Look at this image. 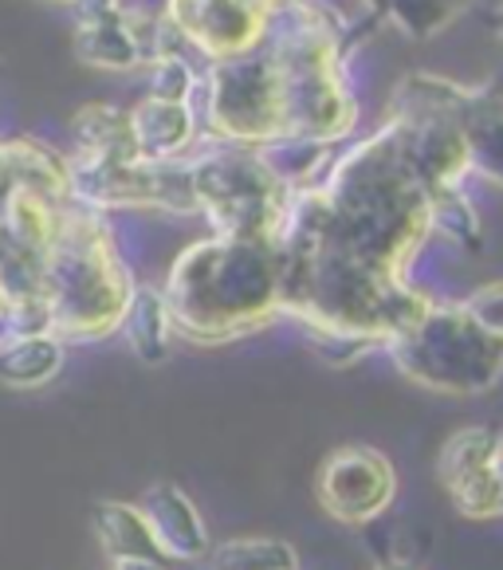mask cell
<instances>
[{
	"instance_id": "ac0fdd59",
	"label": "cell",
	"mask_w": 503,
	"mask_h": 570,
	"mask_svg": "<svg viewBox=\"0 0 503 570\" xmlns=\"http://www.w3.org/2000/svg\"><path fill=\"white\" fill-rule=\"evenodd\" d=\"M377 20H389L410 40H433L441 28H448L472 0H362Z\"/></svg>"
},
{
	"instance_id": "e0dca14e",
	"label": "cell",
	"mask_w": 503,
	"mask_h": 570,
	"mask_svg": "<svg viewBox=\"0 0 503 570\" xmlns=\"http://www.w3.org/2000/svg\"><path fill=\"white\" fill-rule=\"evenodd\" d=\"M63 338L59 335H28L17 338L0 351V382L17 390H36L48 386L51 377L63 370Z\"/></svg>"
},
{
	"instance_id": "9a60e30c",
	"label": "cell",
	"mask_w": 503,
	"mask_h": 570,
	"mask_svg": "<svg viewBox=\"0 0 503 570\" xmlns=\"http://www.w3.org/2000/svg\"><path fill=\"white\" fill-rule=\"evenodd\" d=\"M91 523H95V539H99L102 554H107L110 562H130V559L166 562L138 503H122V500L95 503Z\"/></svg>"
},
{
	"instance_id": "7402d4cb",
	"label": "cell",
	"mask_w": 503,
	"mask_h": 570,
	"mask_svg": "<svg viewBox=\"0 0 503 570\" xmlns=\"http://www.w3.org/2000/svg\"><path fill=\"white\" fill-rule=\"evenodd\" d=\"M197 91V71L185 56H169L150 63V95L166 102H189Z\"/></svg>"
},
{
	"instance_id": "2e32d148",
	"label": "cell",
	"mask_w": 503,
	"mask_h": 570,
	"mask_svg": "<svg viewBox=\"0 0 503 570\" xmlns=\"http://www.w3.org/2000/svg\"><path fill=\"white\" fill-rule=\"evenodd\" d=\"M118 331L126 335V343H130L138 362L161 366L169 358V346H174V320H169L166 295L150 284H138Z\"/></svg>"
},
{
	"instance_id": "603a6c76",
	"label": "cell",
	"mask_w": 503,
	"mask_h": 570,
	"mask_svg": "<svg viewBox=\"0 0 503 570\" xmlns=\"http://www.w3.org/2000/svg\"><path fill=\"white\" fill-rule=\"evenodd\" d=\"M303 331H307V346H310V351L319 354L323 362H331V366H351V362H358L366 351L382 346L377 338L346 335V331H327V327H303Z\"/></svg>"
},
{
	"instance_id": "5bb4252c",
	"label": "cell",
	"mask_w": 503,
	"mask_h": 570,
	"mask_svg": "<svg viewBox=\"0 0 503 570\" xmlns=\"http://www.w3.org/2000/svg\"><path fill=\"white\" fill-rule=\"evenodd\" d=\"M71 135H76V158L95 161H138L135 126H130V110L115 107V102H91L71 118Z\"/></svg>"
},
{
	"instance_id": "4316f807",
	"label": "cell",
	"mask_w": 503,
	"mask_h": 570,
	"mask_svg": "<svg viewBox=\"0 0 503 570\" xmlns=\"http://www.w3.org/2000/svg\"><path fill=\"white\" fill-rule=\"evenodd\" d=\"M487 24H492V32H495V36H500V40H503V4H500V9L492 12V17H487Z\"/></svg>"
},
{
	"instance_id": "d4e9b609",
	"label": "cell",
	"mask_w": 503,
	"mask_h": 570,
	"mask_svg": "<svg viewBox=\"0 0 503 570\" xmlns=\"http://www.w3.org/2000/svg\"><path fill=\"white\" fill-rule=\"evenodd\" d=\"M76 28H91V24H115L126 17L122 0H76Z\"/></svg>"
},
{
	"instance_id": "277c9868",
	"label": "cell",
	"mask_w": 503,
	"mask_h": 570,
	"mask_svg": "<svg viewBox=\"0 0 503 570\" xmlns=\"http://www.w3.org/2000/svg\"><path fill=\"white\" fill-rule=\"evenodd\" d=\"M135 287V276L118 256L102 213L71 202L63 233L43 261V303L51 315V335L63 343H95L118 331Z\"/></svg>"
},
{
	"instance_id": "f1b7e54d",
	"label": "cell",
	"mask_w": 503,
	"mask_h": 570,
	"mask_svg": "<svg viewBox=\"0 0 503 570\" xmlns=\"http://www.w3.org/2000/svg\"><path fill=\"white\" fill-rule=\"evenodd\" d=\"M495 476H500V492H503V453H500V461H495Z\"/></svg>"
},
{
	"instance_id": "3957f363",
	"label": "cell",
	"mask_w": 503,
	"mask_h": 570,
	"mask_svg": "<svg viewBox=\"0 0 503 570\" xmlns=\"http://www.w3.org/2000/svg\"><path fill=\"white\" fill-rule=\"evenodd\" d=\"M346 28L323 0H284L268 20L264 48L284 76L287 138L335 146L358 122V102L343 71Z\"/></svg>"
},
{
	"instance_id": "cb8c5ba5",
	"label": "cell",
	"mask_w": 503,
	"mask_h": 570,
	"mask_svg": "<svg viewBox=\"0 0 503 570\" xmlns=\"http://www.w3.org/2000/svg\"><path fill=\"white\" fill-rule=\"evenodd\" d=\"M461 307L469 311L472 323H480V327H484L487 335L503 338V279L476 287V292H472L469 299L461 303Z\"/></svg>"
},
{
	"instance_id": "6da1fadb",
	"label": "cell",
	"mask_w": 503,
	"mask_h": 570,
	"mask_svg": "<svg viewBox=\"0 0 503 570\" xmlns=\"http://www.w3.org/2000/svg\"><path fill=\"white\" fill-rule=\"evenodd\" d=\"M323 189L331 202V225L319 252H338L369 272L405 279L410 261L433 233V217L425 185L413 174L394 126L382 122L374 135L338 154L323 177Z\"/></svg>"
},
{
	"instance_id": "30bf717a",
	"label": "cell",
	"mask_w": 503,
	"mask_h": 570,
	"mask_svg": "<svg viewBox=\"0 0 503 570\" xmlns=\"http://www.w3.org/2000/svg\"><path fill=\"white\" fill-rule=\"evenodd\" d=\"M503 453V436L495 429L472 425L456 429L436 456V480L448 492L453 508L469 520L503 515V492L495 476V461Z\"/></svg>"
},
{
	"instance_id": "83f0119b",
	"label": "cell",
	"mask_w": 503,
	"mask_h": 570,
	"mask_svg": "<svg viewBox=\"0 0 503 570\" xmlns=\"http://www.w3.org/2000/svg\"><path fill=\"white\" fill-rule=\"evenodd\" d=\"M374 570H417V567H410V562H386V567H374Z\"/></svg>"
},
{
	"instance_id": "8992f818",
	"label": "cell",
	"mask_w": 503,
	"mask_h": 570,
	"mask_svg": "<svg viewBox=\"0 0 503 570\" xmlns=\"http://www.w3.org/2000/svg\"><path fill=\"white\" fill-rule=\"evenodd\" d=\"M197 213H205L217 236L260 240L276 248V233L287 213V189L260 150L217 142L201 158L189 161Z\"/></svg>"
},
{
	"instance_id": "52a82bcc",
	"label": "cell",
	"mask_w": 503,
	"mask_h": 570,
	"mask_svg": "<svg viewBox=\"0 0 503 570\" xmlns=\"http://www.w3.org/2000/svg\"><path fill=\"white\" fill-rule=\"evenodd\" d=\"M205 122L217 142L251 146V150H264V146L287 138L284 76L264 43L248 56L209 63Z\"/></svg>"
},
{
	"instance_id": "ffe728a7",
	"label": "cell",
	"mask_w": 503,
	"mask_h": 570,
	"mask_svg": "<svg viewBox=\"0 0 503 570\" xmlns=\"http://www.w3.org/2000/svg\"><path fill=\"white\" fill-rule=\"evenodd\" d=\"M213 570H299V551L268 535L225 539L213 547Z\"/></svg>"
},
{
	"instance_id": "7a4b0ae2",
	"label": "cell",
	"mask_w": 503,
	"mask_h": 570,
	"mask_svg": "<svg viewBox=\"0 0 503 570\" xmlns=\"http://www.w3.org/2000/svg\"><path fill=\"white\" fill-rule=\"evenodd\" d=\"M161 295L177 335L228 343L284 315V261L272 244L213 233L177 256Z\"/></svg>"
},
{
	"instance_id": "d6986e66",
	"label": "cell",
	"mask_w": 503,
	"mask_h": 570,
	"mask_svg": "<svg viewBox=\"0 0 503 570\" xmlns=\"http://www.w3.org/2000/svg\"><path fill=\"white\" fill-rule=\"evenodd\" d=\"M76 56L79 63L99 71H135L142 59V48L126 28V17L115 24H91V28H76Z\"/></svg>"
},
{
	"instance_id": "ba28073f",
	"label": "cell",
	"mask_w": 503,
	"mask_h": 570,
	"mask_svg": "<svg viewBox=\"0 0 503 570\" xmlns=\"http://www.w3.org/2000/svg\"><path fill=\"white\" fill-rule=\"evenodd\" d=\"M323 512L346 528H366L386 512L397 495V472L386 453L369 445H346L323 461L315 480Z\"/></svg>"
},
{
	"instance_id": "7c38bea8",
	"label": "cell",
	"mask_w": 503,
	"mask_h": 570,
	"mask_svg": "<svg viewBox=\"0 0 503 570\" xmlns=\"http://www.w3.org/2000/svg\"><path fill=\"white\" fill-rule=\"evenodd\" d=\"M461 122L472 174L487 177L492 185H503V83L464 87Z\"/></svg>"
},
{
	"instance_id": "4dcf8cb0",
	"label": "cell",
	"mask_w": 503,
	"mask_h": 570,
	"mask_svg": "<svg viewBox=\"0 0 503 570\" xmlns=\"http://www.w3.org/2000/svg\"><path fill=\"white\" fill-rule=\"evenodd\" d=\"M276 4H284V0H272V9H276Z\"/></svg>"
},
{
	"instance_id": "4fadbf2b",
	"label": "cell",
	"mask_w": 503,
	"mask_h": 570,
	"mask_svg": "<svg viewBox=\"0 0 503 570\" xmlns=\"http://www.w3.org/2000/svg\"><path fill=\"white\" fill-rule=\"evenodd\" d=\"M130 126H135L138 154L146 161H181L185 150L197 138V115L189 102H166L146 95L130 107Z\"/></svg>"
},
{
	"instance_id": "8fae6325",
	"label": "cell",
	"mask_w": 503,
	"mask_h": 570,
	"mask_svg": "<svg viewBox=\"0 0 503 570\" xmlns=\"http://www.w3.org/2000/svg\"><path fill=\"white\" fill-rule=\"evenodd\" d=\"M138 508H142L146 523H150L154 539H158L161 559L194 562L201 554H209V528H205L189 492L177 488L174 480H161V484L146 488Z\"/></svg>"
},
{
	"instance_id": "484cf974",
	"label": "cell",
	"mask_w": 503,
	"mask_h": 570,
	"mask_svg": "<svg viewBox=\"0 0 503 570\" xmlns=\"http://www.w3.org/2000/svg\"><path fill=\"white\" fill-rule=\"evenodd\" d=\"M110 570H169L166 562H150V559H130V562H110Z\"/></svg>"
},
{
	"instance_id": "9c48e42d",
	"label": "cell",
	"mask_w": 503,
	"mask_h": 570,
	"mask_svg": "<svg viewBox=\"0 0 503 570\" xmlns=\"http://www.w3.org/2000/svg\"><path fill=\"white\" fill-rule=\"evenodd\" d=\"M272 12V0H166V17L209 63L260 48Z\"/></svg>"
},
{
	"instance_id": "5b68a950",
	"label": "cell",
	"mask_w": 503,
	"mask_h": 570,
	"mask_svg": "<svg viewBox=\"0 0 503 570\" xmlns=\"http://www.w3.org/2000/svg\"><path fill=\"white\" fill-rule=\"evenodd\" d=\"M405 377L441 394H484L503 374V338L487 335L461 303H433L425 320L386 343Z\"/></svg>"
},
{
	"instance_id": "f546056e",
	"label": "cell",
	"mask_w": 503,
	"mask_h": 570,
	"mask_svg": "<svg viewBox=\"0 0 503 570\" xmlns=\"http://www.w3.org/2000/svg\"><path fill=\"white\" fill-rule=\"evenodd\" d=\"M56 4H76V0H56Z\"/></svg>"
},
{
	"instance_id": "44dd1931",
	"label": "cell",
	"mask_w": 503,
	"mask_h": 570,
	"mask_svg": "<svg viewBox=\"0 0 503 570\" xmlns=\"http://www.w3.org/2000/svg\"><path fill=\"white\" fill-rule=\"evenodd\" d=\"M428 217H433V233L461 244L464 252L484 248V228H480V217H476V209H472L469 197H464V189L428 197Z\"/></svg>"
}]
</instances>
